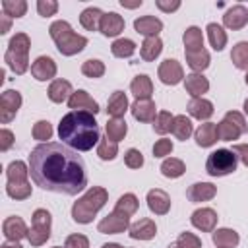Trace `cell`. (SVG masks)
<instances>
[{"instance_id":"cell-1","label":"cell","mask_w":248,"mask_h":248,"mask_svg":"<svg viewBox=\"0 0 248 248\" xmlns=\"http://www.w3.org/2000/svg\"><path fill=\"white\" fill-rule=\"evenodd\" d=\"M29 174L35 186L64 196H76L87 186L85 161L78 151L58 141L39 143L29 153Z\"/></svg>"},{"instance_id":"cell-2","label":"cell","mask_w":248,"mask_h":248,"mask_svg":"<svg viewBox=\"0 0 248 248\" xmlns=\"http://www.w3.org/2000/svg\"><path fill=\"white\" fill-rule=\"evenodd\" d=\"M58 138L64 145L74 147L76 151H89L101 141V130L95 120V114L87 110H70L60 118Z\"/></svg>"},{"instance_id":"cell-3","label":"cell","mask_w":248,"mask_h":248,"mask_svg":"<svg viewBox=\"0 0 248 248\" xmlns=\"http://www.w3.org/2000/svg\"><path fill=\"white\" fill-rule=\"evenodd\" d=\"M107 200H108V192L103 186H91L72 205V219L79 225H89L95 219V215L103 209Z\"/></svg>"},{"instance_id":"cell-4","label":"cell","mask_w":248,"mask_h":248,"mask_svg":"<svg viewBox=\"0 0 248 248\" xmlns=\"http://www.w3.org/2000/svg\"><path fill=\"white\" fill-rule=\"evenodd\" d=\"M48 33H50V39L54 41V45L62 56H74L87 46V37L78 35L72 29V25L64 19L52 21L48 27Z\"/></svg>"},{"instance_id":"cell-5","label":"cell","mask_w":248,"mask_h":248,"mask_svg":"<svg viewBox=\"0 0 248 248\" xmlns=\"http://www.w3.org/2000/svg\"><path fill=\"white\" fill-rule=\"evenodd\" d=\"M29 48H31V41L25 33H16L10 39L8 48L4 52V62L14 74L23 76L29 70Z\"/></svg>"},{"instance_id":"cell-6","label":"cell","mask_w":248,"mask_h":248,"mask_svg":"<svg viewBox=\"0 0 248 248\" xmlns=\"http://www.w3.org/2000/svg\"><path fill=\"white\" fill-rule=\"evenodd\" d=\"M238 157L234 155L232 149H215L209 153L205 161V172L209 176H227L236 170Z\"/></svg>"},{"instance_id":"cell-7","label":"cell","mask_w":248,"mask_h":248,"mask_svg":"<svg viewBox=\"0 0 248 248\" xmlns=\"http://www.w3.org/2000/svg\"><path fill=\"white\" fill-rule=\"evenodd\" d=\"M50 225L52 217L46 209H35L31 217V229L27 234V240L31 246H43L50 238Z\"/></svg>"},{"instance_id":"cell-8","label":"cell","mask_w":248,"mask_h":248,"mask_svg":"<svg viewBox=\"0 0 248 248\" xmlns=\"http://www.w3.org/2000/svg\"><path fill=\"white\" fill-rule=\"evenodd\" d=\"M21 103H23V99H21V93H19V91H16V89H6V91L0 95V122H2V124L12 122L14 116L17 114Z\"/></svg>"},{"instance_id":"cell-9","label":"cell","mask_w":248,"mask_h":248,"mask_svg":"<svg viewBox=\"0 0 248 248\" xmlns=\"http://www.w3.org/2000/svg\"><path fill=\"white\" fill-rule=\"evenodd\" d=\"M128 229H130V217L124 213H118V211L108 213L97 225V231L101 234H118V232H124Z\"/></svg>"},{"instance_id":"cell-10","label":"cell","mask_w":248,"mask_h":248,"mask_svg":"<svg viewBox=\"0 0 248 248\" xmlns=\"http://www.w3.org/2000/svg\"><path fill=\"white\" fill-rule=\"evenodd\" d=\"M157 76L159 79L165 83V85H176L184 79V70L180 66L178 60L174 58H167L159 64V70H157Z\"/></svg>"},{"instance_id":"cell-11","label":"cell","mask_w":248,"mask_h":248,"mask_svg":"<svg viewBox=\"0 0 248 248\" xmlns=\"http://www.w3.org/2000/svg\"><path fill=\"white\" fill-rule=\"evenodd\" d=\"M2 234L6 236V240L19 242L21 238H27L29 229H27L25 221H23L19 215H10V217H6L4 223H2Z\"/></svg>"},{"instance_id":"cell-12","label":"cell","mask_w":248,"mask_h":248,"mask_svg":"<svg viewBox=\"0 0 248 248\" xmlns=\"http://www.w3.org/2000/svg\"><path fill=\"white\" fill-rule=\"evenodd\" d=\"M217 211L211 207H200L190 215V223L202 232H213L217 227Z\"/></svg>"},{"instance_id":"cell-13","label":"cell","mask_w":248,"mask_h":248,"mask_svg":"<svg viewBox=\"0 0 248 248\" xmlns=\"http://www.w3.org/2000/svg\"><path fill=\"white\" fill-rule=\"evenodd\" d=\"M145 202H147L149 211L155 213V215H167L170 211V196L165 190H161V188L149 190Z\"/></svg>"},{"instance_id":"cell-14","label":"cell","mask_w":248,"mask_h":248,"mask_svg":"<svg viewBox=\"0 0 248 248\" xmlns=\"http://www.w3.org/2000/svg\"><path fill=\"white\" fill-rule=\"evenodd\" d=\"M246 23H248V8L242 6V4L231 6V8L225 12V16H223V25H225L227 29L238 31V29H242Z\"/></svg>"},{"instance_id":"cell-15","label":"cell","mask_w":248,"mask_h":248,"mask_svg":"<svg viewBox=\"0 0 248 248\" xmlns=\"http://www.w3.org/2000/svg\"><path fill=\"white\" fill-rule=\"evenodd\" d=\"M56 62L50 56H39L33 64H31V76L37 81H48L56 76Z\"/></svg>"},{"instance_id":"cell-16","label":"cell","mask_w":248,"mask_h":248,"mask_svg":"<svg viewBox=\"0 0 248 248\" xmlns=\"http://www.w3.org/2000/svg\"><path fill=\"white\" fill-rule=\"evenodd\" d=\"M68 107L72 110H87L91 114H97L101 110L99 108V103L87 91H83V89H78V91L72 93V97L68 99Z\"/></svg>"},{"instance_id":"cell-17","label":"cell","mask_w":248,"mask_h":248,"mask_svg":"<svg viewBox=\"0 0 248 248\" xmlns=\"http://www.w3.org/2000/svg\"><path fill=\"white\" fill-rule=\"evenodd\" d=\"M124 17L118 16L116 12H107L103 14L101 17V23H99V31L105 35V37H118L122 31H124Z\"/></svg>"},{"instance_id":"cell-18","label":"cell","mask_w":248,"mask_h":248,"mask_svg":"<svg viewBox=\"0 0 248 248\" xmlns=\"http://www.w3.org/2000/svg\"><path fill=\"white\" fill-rule=\"evenodd\" d=\"M128 234L134 240H151L157 234V225H155L153 219L143 217V219H140V221H136V223L130 225Z\"/></svg>"},{"instance_id":"cell-19","label":"cell","mask_w":248,"mask_h":248,"mask_svg":"<svg viewBox=\"0 0 248 248\" xmlns=\"http://www.w3.org/2000/svg\"><path fill=\"white\" fill-rule=\"evenodd\" d=\"M134 29L136 33L147 37H159V33L163 31V21L155 16H141L138 19H134Z\"/></svg>"},{"instance_id":"cell-20","label":"cell","mask_w":248,"mask_h":248,"mask_svg":"<svg viewBox=\"0 0 248 248\" xmlns=\"http://www.w3.org/2000/svg\"><path fill=\"white\" fill-rule=\"evenodd\" d=\"M130 110H132V116L138 122H155V118H157V107L151 99H145V101L136 99L130 105Z\"/></svg>"},{"instance_id":"cell-21","label":"cell","mask_w":248,"mask_h":248,"mask_svg":"<svg viewBox=\"0 0 248 248\" xmlns=\"http://www.w3.org/2000/svg\"><path fill=\"white\" fill-rule=\"evenodd\" d=\"M215 194H217V186H213L211 182H194V184L188 188V192H186L188 200L194 202V203L209 202V200L215 198Z\"/></svg>"},{"instance_id":"cell-22","label":"cell","mask_w":248,"mask_h":248,"mask_svg":"<svg viewBox=\"0 0 248 248\" xmlns=\"http://www.w3.org/2000/svg\"><path fill=\"white\" fill-rule=\"evenodd\" d=\"M184 89H186V93L192 95V99L194 97H202L203 93L209 91V79L203 74L192 72V74H188L184 78Z\"/></svg>"},{"instance_id":"cell-23","label":"cell","mask_w":248,"mask_h":248,"mask_svg":"<svg viewBox=\"0 0 248 248\" xmlns=\"http://www.w3.org/2000/svg\"><path fill=\"white\" fill-rule=\"evenodd\" d=\"M128 108H130L128 97H126V93L120 91V89H116V91L108 97V101H107V112L110 114V118H124V114H126Z\"/></svg>"},{"instance_id":"cell-24","label":"cell","mask_w":248,"mask_h":248,"mask_svg":"<svg viewBox=\"0 0 248 248\" xmlns=\"http://www.w3.org/2000/svg\"><path fill=\"white\" fill-rule=\"evenodd\" d=\"M188 112H190V116H194L198 120H209L213 116L215 108H213L211 101H207L203 97H194L188 103Z\"/></svg>"},{"instance_id":"cell-25","label":"cell","mask_w":248,"mask_h":248,"mask_svg":"<svg viewBox=\"0 0 248 248\" xmlns=\"http://www.w3.org/2000/svg\"><path fill=\"white\" fill-rule=\"evenodd\" d=\"M130 91L132 95L138 99V101H145V99H151L153 95V83H151V78L145 76V74H140L132 79L130 83Z\"/></svg>"},{"instance_id":"cell-26","label":"cell","mask_w":248,"mask_h":248,"mask_svg":"<svg viewBox=\"0 0 248 248\" xmlns=\"http://www.w3.org/2000/svg\"><path fill=\"white\" fill-rule=\"evenodd\" d=\"M72 93H74L72 91V83L68 79H52L50 85H48V91H46V95H48V99L52 103L68 101L72 97Z\"/></svg>"},{"instance_id":"cell-27","label":"cell","mask_w":248,"mask_h":248,"mask_svg":"<svg viewBox=\"0 0 248 248\" xmlns=\"http://www.w3.org/2000/svg\"><path fill=\"white\" fill-rule=\"evenodd\" d=\"M194 138H196V143L200 147H211V145H215V141L219 140V136H217V124H213V122L200 124L198 130L194 132Z\"/></svg>"},{"instance_id":"cell-28","label":"cell","mask_w":248,"mask_h":248,"mask_svg":"<svg viewBox=\"0 0 248 248\" xmlns=\"http://www.w3.org/2000/svg\"><path fill=\"white\" fill-rule=\"evenodd\" d=\"M213 244L217 248H234L238 242H240V236L234 229H229V227H221V229H215L213 234Z\"/></svg>"},{"instance_id":"cell-29","label":"cell","mask_w":248,"mask_h":248,"mask_svg":"<svg viewBox=\"0 0 248 248\" xmlns=\"http://www.w3.org/2000/svg\"><path fill=\"white\" fill-rule=\"evenodd\" d=\"M184 54H186V64L196 74H202L209 66V62H211V56H209V52L205 48H200V50H184Z\"/></svg>"},{"instance_id":"cell-30","label":"cell","mask_w":248,"mask_h":248,"mask_svg":"<svg viewBox=\"0 0 248 248\" xmlns=\"http://www.w3.org/2000/svg\"><path fill=\"white\" fill-rule=\"evenodd\" d=\"M163 50V41L159 37H147L143 39L141 46H140V54H141V60L145 62H153Z\"/></svg>"},{"instance_id":"cell-31","label":"cell","mask_w":248,"mask_h":248,"mask_svg":"<svg viewBox=\"0 0 248 248\" xmlns=\"http://www.w3.org/2000/svg\"><path fill=\"white\" fill-rule=\"evenodd\" d=\"M29 176V165H25L23 161H12L6 169V178L12 184H23L27 182Z\"/></svg>"},{"instance_id":"cell-32","label":"cell","mask_w":248,"mask_h":248,"mask_svg":"<svg viewBox=\"0 0 248 248\" xmlns=\"http://www.w3.org/2000/svg\"><path fill=\"white\" fill-rule=\"evenodd\" d=\"M105 132H107V138L112 140V141H122L124 136L128 134V124L124 118H108V122L105 124Z\"/></svg>"},{"instance_id":"cell-33","label":"cell","mask_w":248,"mask_h":248,"mask_svg":"<svg viewBox=\"0 0 248 248\" xmlns=\"http://www.w3.org/2000/svg\"><path fill=\"white\" fill-rule=\"evenodd\" d=\"M217 136L221 141H232V140H238L242 136V130L227 116H223V120L217 124Z\"/></svg>"},{"instance_id":"cell-34","label":"cell","mask_w":248,"mask_h":248,"mask_svg":"<svg viewBox=\"0 0 248 248\" xmlns=\"http://www.w3.org/2000/svg\"><path fill=\"white\" fill-rule=\"evenodd\" d=\"M172 134H174L176 140L186 141V140L194 134L192 120H190L186 114H178V116H174V122H172Z\"/></svg>"},{"instance_id":"cell-35","label":"cell","mask_w":248,"mask_h":248,"mask_svg":"<svg viewBox=\"0 0 248 248\" xmlns=\"http://www.w3.org/2000/svg\"><path fill=\"white\" fill-rule=\"evenodd\" d=\"M205 31H207V39H209L211 46H213L217 52L227 46V33H225V29H223V25H219V23H207Z\"/></svg>"},{"instance_id":"cell-36","label":"cell","mask_w":248,"mask_h":248,"mask_svg":"<svg viewBox=\"0 0 248 248\" xmlns=\"http://www.w3.org/2000/svg\"><path fill=\"white\" fill-rule=\"evenodd\" d=\"M101 17H103V12L99 8H85L81 14H79V23L83 29L87 31H97L99 29V23H101Z\"/></svg>"},{"instance_id":"cell-37","label":"cell","mask_w":248,"mask_h":248,"mask_svg":"<svg viewBox=\"0 0 248 248\" xmlns=\"http://www.w3.org/2000/svg\"><path fill=\"white\" fill-rule=\"evenodd\" d=\"M182 41H184L186 50H200V48H203V33L196 25L186 27V31L182 35Z\"/></svg>"},{"instance_id":"cell-38","label":"cell","mask_w":248,"mask_h":248,"mask_svg":"<svg viewBox=\"0 0 248 248\" xmlns=\"http://www.w3.org/2000/svg\"><path fill=\"white\" fill-rule=\"evenodd\" d=\"M159 170L167 178H178V176H182L186 172V165L180 159H176V157H169V159H165L161 163V169Z\"/></svg>"},{"instance_id":"cell-39","label":"cell","mask_w":248,"mask_h":248,"mask_svg":"<svg viewBox=\"0 0 248 248\" xmlns=\"http://www.w3.org/2000/svg\"><path fill=\"white\" fill-rule=\"evenodd\" d=\"M231 60L238 70L248 72V41H240L231 50Z\"/></svg>"},{"instance_id":"cell-40","label":"cell","mask_w":248,"mask_h":248,"mask_svg":"<svg viewBox=\"0 0 248 248\" xmlns=\"http://www.w3.org/2000/svg\"><path fill=\"white\" fill-rule=\"evenodd\" d=\"M138 207H140V202H138L136 194L128 192V194H124V196L118 198V202H116V205H114V211L124 213V215L130 217V215H134V213L138 211Z\"/></svg>"},{"instance_id":"cell-41","label":"cell","mask_w":248,"mask_h":248,"mask_svg":"<svg viewBox=\"0 0 248 248\" xmlns=\"http://www.w3.org/2000/svg\"><path fill=\"white\" fill-rule=\"evenodd\" d=\"M110 52L116 56V58H130L134 52H136V43L132 39H116L112 45H110Z\"/></svg>"},{"instance_id":"cell-42","label":"cell","mask_w":248,"mask_h":248,"mask_svg":"<svg viewBox=\"0 0 248 248\" xmlns=\"http://www.w3.org/2000/svg\"><path fill=\"white\" fill-rule=\"evenodd\" d=\"M172 122H174V116L169 112V110H159L157 112V118L153 122V130L159 134V136H165L169 132H172Z\"/></svg>"},{"instance_id":"cell-43","label":"cell","mask_w":248,"mask_h":248,"mask_svg":"<svg viewBox=\"0 0 248 248\" xmlns=\"http://www.w3.org/2000/svg\"><path fill=\"white\" fill-rule=\"evenodd\" d=\"M97 155L103 161H112L118 155V143L108 138H101V141L97 145Z\"/></svg>"},{"instance_id":"cell-44","label":"cell","mask_w":248,"mask_h":248,"mask_svg":"<svg viewBox=\"0 0 248 248\" xmlns=\"http://www.w3.org/2000/svg\"><path fill=\"white\" fill-rule=\"evenodd\" d=\"M81 74L85 78H93V79L103 78L105 76V64L99 58H89V60H85L81 64Z\"/></svg>"},{"instance_id":"cell-45","label":"cell","mask_w":248,"mask_h":248,"mask_svg":"<svg viewBox=\"0 0 248 248\" xmlns=\"http://www.w3.org/2000/svg\"><path fill=\"white\" fill-rule=\"evenodd\" d=\"M2 12L8 17H21L27 12V2L25 0H4L2 2Z\"/></svg>"},{"instance_id":"cell-46","label":"cell","mask_w":248,"mask_h":248,"mask_svg":"<svg viewBox=\"0 0 248 248\" xmlns=\"http://www.w3.org/2000/svg\"><path fill=\"white\" fill-rule=\"evenodd\" d=\"M31 184L29 182H23V184H12V182H6V194L14 200H27L31 196Z\"/></svg>"},{"instance_id":"cell-47","label":"cell","mask_w":248,"mask_h":248,"mask_svg":"<svg viewBox=\"0 0 248 248\" xmlns=\"http://www.w3.org/2000/svg\"><path fill=\"white\" fill-rule=\"evenodd\" d=\"M169 248H202V240L194 232H180L178 238Z\"/></svg>"},{"instance_id":"cell-48","label":"cell","mask_w":248,"mask_h":248,"mask_svg":"<svg viewBox=\"0 0 248 248\" xmlns=\"http://www.w3.org/2000/svg\"><path fill=\"white\" fill-rule=\"evenodd\" d=\"M31 134H33V138H35V140H39V141H45V143H46V141L52 138V126H50V122H48V120H39V122H35V124H33Z\"/></svg>"},{"instance_id":"cell-49","label":"cell","mask_w":248,"mask_h":248,"mask_svg":"<svg viewBox=\"0 0 248 248\" xmlns=\"http://www.w3.org/2000/svg\"><path fill=\"white\" fill-rule=\"evenodd\" d=\"M124 163L128 169H141L143 167V155L140 149L136 147H130L126 153H124Z\"/></svg>"},{"instance_id":"cell-50","label":"cell","mask_w":248,"mask_h":248,"mask_svg":"<svg viewBox=\"0 0 248 248\" xmlns=\"http://www.w3.org/2000/svg\"><path fill=\"white\" fill-rule=\"evenodd\" d=\"M37 12L43 17H50L58 12V2L56 0H37Z\"/></svg>"},{"instance_id":"cell-51","label":"cell","mask_w":248,"mask_h":248,"mask_svg":"<svg viewBox=\"0 0 248 248\" xmlns=\"http://www.w3.org/2000/svg\"><path fill=\"white\" fill-rule=\"evenodd\" d=\"M172 147H174V145H172L170 140L161 138V140H157L155 145H153V157H167V155L172 153Z\"/></svg>"},{"instance_id":"cell-52","label":"cell","mask_w":248,"mask_h":248,"mask_svg":"<svg viewBox=\"0 0 248 248\" xmlns=\"http://www.w3.org/2000/svg\"><path fill=\"white\" fill-rule=\"evenodd\" d=\"M64 248H89V240H87L85 234L76 232V234H70V236L66 238Z\"/></svg>"},{"instance_id":"cell-53","label":"cell","mask_w":248,"mask_h":248,"mask_svg":"<svg viewBox=\"0 0 248 248\" xmlns=\"http://www.w3.org/2000/svg\"><path fill=\"white\" fill-rule=\"evenodd\" d=\"M12 145H14V134H12V130L2 128V130H0V151L4 153V151H8Z\"/></svg>"},{"instance_id":"cell-54","label":"cell","mask_w":248,"mask_h":248,"mask_svg":"<svg viewBox=\"0 0 248 248\" xmlns=\"http://www.w3.org/2000/svg\"><path fill=\"white\" fill-rule=\"evenodd\" d=\"M155 6L165 12V14H170V12H176L180 8V0H155Z\"/></svg>"},{"instance_id":"cell-55","label":"cell","mask_w":248,"mask_h":248,"mask_svg":"<svg viewBox=\"0 0 248 248\" xmlns=\"http://www.w3.org/2000/svg\"><path fill=\"white\" fill-rule=\"evenodd\" d=\"M225 116H227V118H231V120H232V122H234V124H236V126L242 130V134H246V132H248V126H246L244 114H240L238 110H229Z\"/></svg>"},{"instance_id":"cell-56","label":"cell","mask_w":248,"mask_h":248,"mask_svg":"<svg viewBox=\"0 0 248 248\" xmlns=\"http://www.w3.org/2000/svg\"><path fill=\"white\" fill-rule=\"evenodd\" d=\"M232 151L238 157V161L244 167H248V143H236V145H232Z\"/></svg>"},{"instance_id":"cell-57","label":"cell","mask_w":248,"mask_h":248,"mask_svg":"<svg viewBox=\"0 0 248 248\" xmlns=\"http://www.w3.org/2000/svg\"><path fill=\"white\" fill-rule=\"evenodd\" d=\"M0 17H2V27H0V33H2V35H6V33L10 31V25H12V17H8L6 14H2Z\"/></svg>"},{"instance_id":"cell-58","label":"cell","mask_w":248,"mask_h":248,"mask_svg":"<svg viewBox=\"0 0 248 248\" xmlns=\"http://www.w3.org/2000/svg\"><path fill=\"white\" fill-rule=\"evenodd\" d=\"M143 2L141 0H138V2H124V0H120V6L122 8H140Z\"/></svg>"},{"instance_id":"cell-59","label":"cell","mask_w":248,"mask_h":248,"mask_svg":"<svg viewBox=\"0 0 248 248\" xmlns=\"http://www.w3.org/2000/svg\"><path fill=\"white\" fill-rule=\"evenodd\" d=\"M0 248H23L19 242H12V240H8V242H4Z\"/></svg>"},{"instance_id":"cell-60","label":"cell","mask_w":248,"mask_h":248,"mask_svg":"<svg viewBox=\"0 0 248 248\" xmlns=\"http://www.w3.org/2000/svg\"><path fill=\"white\" fill-rule=\"evenodd\" d=\"M101 248H128V246H120V244H116V242H107V244H103Z\"/></svg>"},{"instance_id":"cell-61","label":"cell","mask_w":248,"mask_h":248,"mask_svg":"<svg viewBox=\"0 0 248 248\" xmlns=\"http://www.w3.org/2000/svg\"><path fill=\"white\" fill-rule=\"evenodd\" d=\"M242 108H244V114H246V116H248V99H246V101H244V107H242Z\"/></svg>"},{"instance_id":"cell-62","label":"cell","mask_w":248,"mask_h":248,"mask_svg":"<svg viewBox=\"0 0 248 248\" xmlns=\"http://www.w3.org/2000/svg\"><path fill=\"white\" fill-rule=\"evenodd\" d=\"M244 81H246V85H248V72H246V76H244Z\"/></svg>"},{"instance_id":"cell-63","label":"cell","mask_w":248,"mask_h":248,"mask_svg":"<svg viewBox=\"0 0 248 248\" xmlns=\"http://www.w3.org/2000/svg\"><path fill=\"white\" fill-rule=\"evenodd\" d=\"M52 248H62V246H52Z\"/></svg>"}]
</instances>
